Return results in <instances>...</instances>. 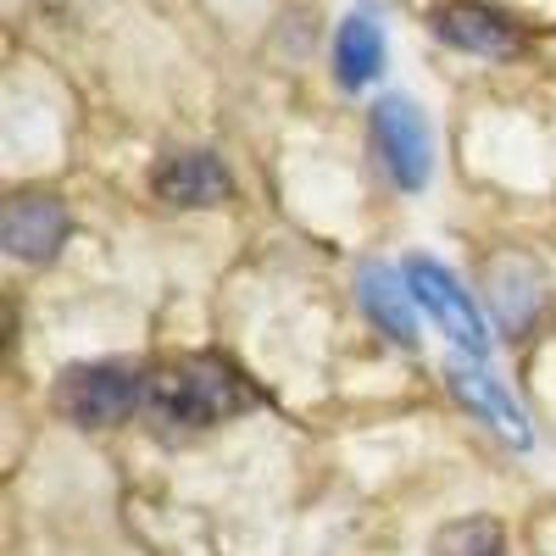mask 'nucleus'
Listing matches in <instances>:
<instances>
[{
    "label": "nucleus",
    "mask_w": 556,
    "mask_h": 556,
    "mask_svg": "<svg viewBox=\"0 0 556 556\" xmlns=\"http://www.w3.org/2000/svg\"><path fill=\"white\" fill-rule=\"evenodd\" d=\"M251 401L256 395L245 390V379L217 356H184L146 374V412L167 429H212L223 417L245 412Z\"/></svg>",
    "instance_id": "obj_1"
},
{
    "label": "nucleus",
    "mask_w": 556,
    "mask_h": 556,
    "mask_svg": "<svg viewBox=\"0 0 556 556\" xmlns=\"http://www.w3.org/2000/svg\"><path fill=\"white\" fill-rule=\"evenodd\" d=\"M56 406L89 429L123 424L134 406H146V374H134L123 362H78L56 384Z\"/></svg>",
    "instance_id": "obj_2"
},
{
    "label": "nucleus",
    "mask_w": 556,
    "mask_h": 556,
    "mask_svg": "<svg viewBox=\"0 0 556 556\" xmlns=\"http://www.w3.org/2000/svg\"><path fill=\"white\" fill-rule=\"evenodd\" d=\"M401 278H406L412 301L424 306L462 351H468V356H490V329H484L479 306L468 301V290L456 285V273H445V267L429 262V256H406V262H401Z\"/></svg>",
    "instance_id": "obj_3"
},
{
    "label": "nucleus",
    "mask_w": 556,
    "mask_h": 556,
    "mask_svg": "<svg viewBox=\"0 0 556 556\" xmlns=\"http://www.w3.org/2000/svg\"><path fill=\"white\" fill-rule=\"evenodd\" d=\"M374 151L384 162V173L401 190H424L429 167H434V146H429V123L406 96H384L374 106Z\"/></svg>",
    "instance_id": "obj_4"
},
{
    "label": "nucleus",
    "mask_w": 556,
    "mask_h": 556,
    "mask_svg": "<svg viewBox=\"0 0 556 556\" xmlns=\"http://www.w3.org/2000/svg\"><path fill=\"white\" fill-rule=\"evenodd\" d=\"M67 240V212L51 195H17L0 217V245L17 262H51Z\"/></svg>",
    "instance_id": "obj_5"
},
{
    "label": "nucleus",
    "mask_w": 556,
    "mask_h": 556,
    "mask_svg": "<svg viewBox=\"0 0 556 556\" xmlns=\"http://www.w3.org/2000/svg\"><path fill=\"white\" fill-rule=\"evenodd\" d=\"M151 190L167 206H217L228 195V173L212 151H173L151 167Z\"/></svg>",
    "instance_id": "obj_6"
},
{
    "label": "nucleus",
    "mask_w": 556,
    "mask_h": 556,
    "mask_svg": "<svg viewBox=\"0 0 556 556\" xmlns=\"http://www.w3.org/2000/svg\"><path fill=\"white\" fill-rule=\"evenodd\" d=\"M434 34L445 45H456V51H473V56H513L518 51V28L495 7H479V0H451V7H440Z\"/></svg>",
    "instance_id": "obj_7"
},
{
    "label": "nucleus",
    "mask_w": 556,
    "mask_h": 556,
    "mask_svg": "<svg viewBox=\"0 0 556 556\" xmlns=\"http://www.w3.org/2000/svg\"><path fill=\"white\" fill-rule=\"evenodd\" d=\"M445 384L456 390V401L468 406L473 417H484V424H490L506 445H518V451H523V445L534 440V434H529V424H523V412H518V401L506 395L490 374H479L473 362H451V367H445Z\"/></svg>",
    "instance_id": "obj_8"
},
{
    "label": "nucleus",
    "mask_w": 556,
    "mask_h": 556,
    "mask_svg": "<svg viewBox=\"0 0 556 556\" xmlns=\"http://www.w3.org/2000/svg\"><path fill=\"white\" fill-rule=\"evenodd\" d=\"M406 278L390 267H362L356 273V301L362 312L379 323V334L401 351H417V312H412V290H401Z\"/></svg>",
    "instance_id": "obj_9"
},
{
    "label": "nucleus",
    "mask_w": 556,
    "mask_h": 556,
    "mask_svg": "<svg viewBox=\"0 0 556 556\" xmlns=\"http://www.w3.org/2000/svg\"><path fill=\"white\" fill-rule=\"evenodd\" d=\"M490 306H495V317H501L506 334H523L529 323H534V312L545 306V278H540V267L523 262V256L490 262Z\"/></svg>",
    "instance_id": "obj_10"
},
{
    "label": "nucleus",
    "mask_w": 556,
    "mask_h": 556,
    "mask_svg": "<svg viewBox=\"0 0 556 556\" xmlns=\"http://www.w3.org/2000/svg\"><path fill=\"white\" fill-rule=\"evenodd\" d=\"M334 67H340V84L345 89H362L384 73V28L367 17V12H351L340 23V39H334Z\"/></svg>",
    "instance_id": "obj_11"
},
{
    "label": "nucleus",
    "mask_w": 556,
    "mask_h": 556,
    "mask_svg": "<svg viewBox=\"0 0 556 556\" xmlns=\"http://www.w3.org/2000/svg\"><path fill=\"white\" fill-rule=\"evenodd\" d=\"M434 551L440 556H501L506 551V529L495 518H462V523L434 534Z\"/></svg>",
    "instance_id": "obj_12"
}]
</instances>
